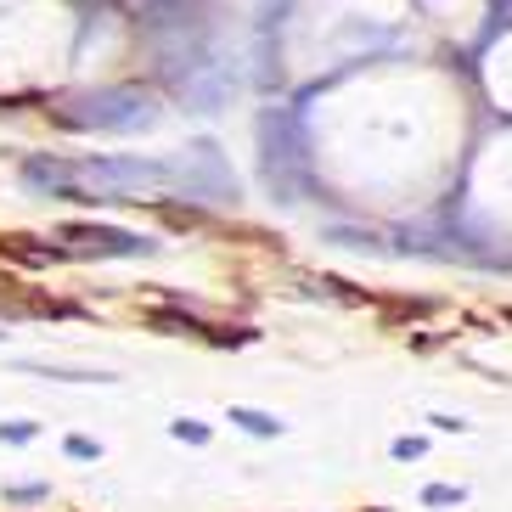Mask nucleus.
Instances as JSON below:
<instances>
[{
  "label": "nucleus",
  "mask_w": 512,
  "mask_h": 512,
  "mask_svg": "<svg viewBox=\"0 0 512 512\" xmlns=\"http://www.w3.org/2000/svg\"><path fill=\"white\" fill-rule=\"evenodd\" d=\"M62 242L74 254H136V237H124V231H68Z\"/></svg>",
  "instance_id": "obj_1"
},
{
  "label": "nucleus",
  "mask_w": 512,
  "mask_h": 512,
  "mask_svg": "<svg viewBox=\"0 0 512 512\" xmlns=\"http://www.w3.org/2000/svg\"><path fill=\"white\" fill-rule=\"evenodd\" d=\"M237 422L248 428V434H276L282 422H271V417H259V411H237Z\"/></svg>",
  "instance_id": "obj_2"
}]
</instances>
